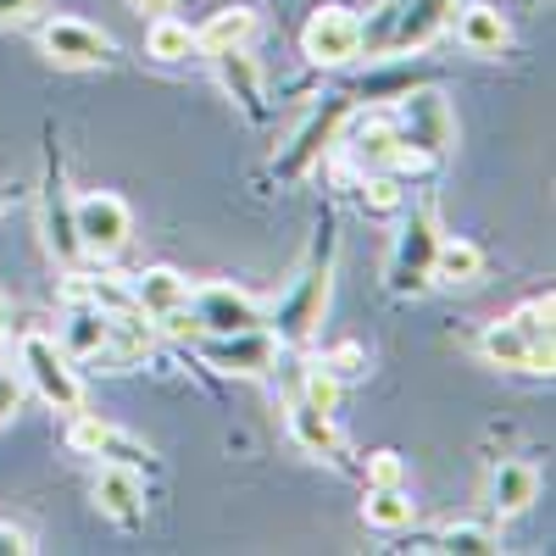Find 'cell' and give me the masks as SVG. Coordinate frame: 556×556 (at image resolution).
<instances>
[{"mask_svg":"<svg viewBox=\"0 0 556 556\" xmlns=\"http://www.w3.org/2000/svg\"><path fill=\"white\" fill-rule=\"evenodd\" d=\"M362 212H367V217H401V212H406L401 173H367V184H362Z\"/></svg>","mask_w":556,"mask_h":556,"instance_id":"obj_27","label":"cell"},{"mask_svg":"<svg viewBox=\"0 0 556 556\" xmlns=\"http://www.w3.org/2000/svg\"><path fill=\"white\" fill-rule=\"evenodd\" d=\"M323 367H329L334 379H351V374H367V351L362 345H334L329 356H323Z\"/></svg>","mask_w":556,"mask_h":556,"instance_id":"obj_32","label":"cell"},{"mask_svg":"<svg viewBox=\"0 0 556 556\" xmlns=\"http://www.w3.org/2000/svg\"><path fill=\"white\" fill-rule=\"evenodd\" d=\"M73 228H78V245L84 256H117L128 245V206L117 195H84L73 206Z\"/></svg>","mask_w":556,"mask_h":556,"instance_id":"obj_7","label":"cell"},{"mask_svg":"<svg viewBox=\"0 0 556 556\" xmlns=\"http://www.w3.org/2000/svg\"><path fill=\"white\" fill-rule=\"evenodd\" d=\"M440 551H468V556H484V551H501V534L479 529V523H456L440 534Z\"/></svg>","mask_w":556,"mask_h":556,"instance_id":"obj_30","label":"cell"},{"mask_svg":"<svg viewBox=\"0 0 556 556\" xmlns=\"http://www.w3.org/2000/svg\"><path fill=\"white\" fill-rule=\"evenodd\" d=\"M151 345H156V329L146 323V312H112V329H106V345L96 351V362L106 374H128V367L151 356Z\"/></svg>","mask_w":556,"mask_h":556,"instance_id":"obj_12","label":"cell"},{"mask_svg":"<svg viewBox=\"0 0 556 556\" xmlns=\"http://www.w3.org/2000/svg\"><path fill=\"white\" fill-rule=\"evenodd\" d=\"M440 217H434V201H417L412 217L401 223V240H395V256H390V295H417L434 285V251H440Z\"/></svg>","mask_w":556,"mask_h":556,"instance_id":"obj_2","label":"cell"},{"mask_svg":"<svg viewBox=\"0 0 556 556\" xmlns=\"http://www.w3.org/2000/svg\"><path fill=\"white\" fill-rule=\"evenodd\" d=\"M401 139L412 151H424L429 162L451 146V112H445V101L434 96V89H406L401 96Z\"/></svg>","mask_w":556,"mask_h":556,"instance_id":"obj_10","label":"cell"},{"mask_svg":"<svg viewBox=\"0 0 556 556\" xmlns=\"http://www.w3.org/2000/svg\"><path fill=\"white\" fill-rule=\"evenodd\" d=\"M146 51H151L156 62H190V51H195V28H184L173 12H167V17H151Z\"/></svg>","mask_w":556,"mask_h":556,"instance_id":"obj_26","label":"cell"},{"mask_svg":"<svg viewBox=\"0 0 556 556\" xmlns=\"http://www.w3.org/2000/svg\"><path fill=\"white\" fill-rule=\"evenodd\" d=\"M96 506H101L112 523L134 529L139 518H146V484H139V473L123 468V462H106L101 479H96Z\"/></svg>","mask_w":556,"mask_h":556,"instance_id":"obj_14","label":"cell"},{"mask_svg":"<svg viewBox=\"0 0 556 556\" xmlns=\"http://www.w3.org/2000/svg\"><path fill=\"white\" fill-rule=\"evenodd\" d=\"M534 501H540V473L529 468V462H495L490 468V513L518 518Z\"/></svg>","mask_w":556,"mask_h":556,"instance_id":"obj_16","label":"cell"},{"mask_svg":"<svg viewBox=\"0 0 556 556\" xmlns=\"http://www.w3.org/2000/svg\"><path fill=\"white\" fill-rule=\"evenodd\" d=\"M479 356H484L490 367H506V374H529L534 345L513 329V323H490V329L479 334Z\"/></svg>","mask_w":556,"mask_h":556,"instance_id":"obj_22","label":"cell"},{"mask_svg":"<svg viewBox=\"0 0 556 556\" xmlns=\"http://www.w3.org/2000/svg\"><path fill=\"white\" fill-rule=\"evenodd\" d=\"M28 551H34L28 529H17V523H0V556H28Z\"/></svg>","mask_w":556,"mask_h":556,"instance_id":"obj_33","label":"cell"},{"mask_svg":"<svg viewBox=\"0 0 556 556\" xmlns=\"http://www.w3.org/2000/svg\"><path fill=\"white\" fill-rule=\"evenodd\" d=\"M0 345H7V306H0Z\"/></svg>","mask_w":556,"mask_h":556,"instance_id":"obj_37","label":"cell"},{"mask_svg":"<svg viewBox=\"0 0 556 556\" xmlns=\"http://www.w3.org/2000/svg\"><path fill=\"white\" fill-rule=\"evenodd\" d=\"M256 34V17L245 12V7H223V12H212L206 17V28H195V51H235V45H245Z\"/></svg>","mask_w":556,"mask_h":556,"instance_id":"obj_23","label":"cell"},{"mask_svg":"<svg viewBox=\"0 0 556 556\" xmlns=\"http://www.w3.org/2000/svg\"><path fill=\"white\" fill-rule=\"evenodd\" d=\"M106 329H112V312H101L96 301H67L62 351H67L73 362H96V351L106 345Z\"/></svg>","mask_w":556,"mask_h":556,"instance_id":"obj_18","label":"cell"},{"mask_svg":"<svg viewBox=\"0 0 556 556\" xmlns=\"http://www.w3.org/2000/svg\"><path fill=\"white\" fill-rule=\"evenodd\" d=\"M128 290H134V306L146 312L151 323H162L178 306H190V278L173 273V267H146L139 278H128Z\"/></svg>","mask_w":556,"mask_h":556,"instance_id":"obj_15","label":"cell"},{"mask_svg":"<svg viewBox=\"0 0 556 556\" xmlns=\"http://www.w3.org/2000/svg\"><path fill=\"white\" fill-rule=\"evenodd\" d=\"M301 401L317 406V412H334L340 406V379L329 374V367H306L301 374Z\"/></svg>","mask_w":556,"mask_h":556,"instance_id":"obj_29","label":"cell"},{"mask_svg":"<svg viewBox=\"0 0 556 556\" xmlns=\"http://www.w3.org/2000/svg\"><path fill=\"white\" fill-rule=\"evenodd\" d=\"M134 7H139V12H151V17H167V12H173V0H134Z\"/></svg>","mask_w":556,"mask_h":556,"instance_id":"obj_36","label":"cell"},{"mask_svg":"<svg viewBox=\"0 0 556 556\" xmlns=\"http://www.w3.org/2000/svg\"><path fill=\"white\" fill-rule=\"evenodd\" d=\"M456 39L468 45L473 56H501L506 45H513V28H506V17L495 7H468L456 17Z\"/></svg>","mask_w":556,"mask_h":556,"instance_id":"obj_19","label":"cell"},{"mask_svg":"<svg viewBox=\"0 0 556 556\" xmlns=\"http://www.w3.org/2000/svg\"><path fill=\"white\" fill-rule=\"evenodd\" d=\"M301 51L317 67H351L362 56V17L345 7H317L301 28Z\"/></svg>","mask_w":556,"mask_h":556,"instance_id":"obj_4","label":"cell"},{"mask_svg":"<svg viewBox=\"0 0 556 556\" xmlns=\"http://www.w3.org/2000/svg\"><path fill=\"white\" fill-rule=\"evenodd\" d=\"M12 412H17V384H12V379H0V424H7Z\"/></svg>","mask_w":556,"mask_h":556,"instance_id":"obj_34","label":"cell"},{"mask_svg":"<svg viewBox=\"0 0 556 556\" xmlns=\"http://www.w3.org/2000/svg\"><path fill=\"white\" fill-rule=\"evenodd\" d=\"M190 317L201 334H240V329H262V306L228 285H201L190 290Z\"/></svg>","mask_w":556,"mask_h":556,"instance_id":"obj_8","label":"cell"},{"mask_svg":"<svg viewBox=\"0 0 556 556\" xmlns=\"http://www.w3.org/2000/svg\"><path fill=\"white\" fill-rule=\"evenodd\" d=\"M390 484H406V462L395 451H374L367 456V490H390Z\"/></svg>","mask_w":556,"mask_h":556,"instance_id":"obj_31","label":"cell"},{"mask_svg":"<svg viewBox=\"0 0 556 556\" xmlns=\"http://www.w3.org/2000/svg\"><path fill=\"white\" fill-rule=\"evenodd\" d=\"M484 251L473 240H440L434 251V285H479Z\"/></svg>","mask_w":556,"mask_h":556,"instance_id":"obj_24","label":"cell"},{"mask_svg":"<svg viewBox=\"0 0 556 556\" xmlns=\"http://www.w3.org/2000/svg\"><path fill=\"white\" fill-rule=\"evenodd\" d=\"M345 112H351V101H329L323 112H312V117H306V128L290 139V151L273 162V167H278V178H301V173H306V167H312L323 151H329L334 139H340V123H345Z\"/></svg>","mask_w":556,"mask_h":556,"instance_id":"obj_11","label":"cell"},{"mask_svg":"<svg viewBox=\"0 0 556 556\" xmlns=\"http://www.w3.org/2000/svg\"><path fill=\"white\" fill-rule=\"evenodd\" d=\"M17 362H23V374H28V384L39 390L45 406H56V412H78V406H84V384H78V374H73V356H67L51 334L28 329V334L17 340Z\"/></svg>","mask_w":556,"mask_h":556,"instance_id":"obj_3","label":"cell"},{"mask_svg":"<svg viewBox=\"0 0 556 556\" xmlns=\"http://www.w3.org/2000/svg\"><path fill=\"white\" fill-rule=\"evenodd\" d=\"M329 285H334V228L323 223V245H317L312 267L301 273L295 295L278 306V334H273L278 345H306L317 334L323 312H329Z\"/></svg>","mask_w":556,"mask_h":556,"instance_id":"obj_1","label":"cell"},{"mask_svg":"<svg viewBox=\"0 0 556 556\" xmlns=\"http://www.w3.org/2000/svg\"><path fill=\"white\" fill-rule=\"evenodd\" d=\"M73 451H89V456H106V462H123V468H139V462H151L146 445H134L128 434H117L112 424H101V417H89L84 406L73 412V429H67Z\"/></svg>","mask_w":556,"mask_h":556,"instance_id":"obj_13","label":"cell"},{"mask_svg":"<svg viewBox=\"0 0 556 556\" xmlns=\"http://www.w3.org/2000/svg\"><path fill=\"white\" fill-rule=\"evenodd\" d=\"M290 440H295L306 456H334V451H340L334 412H317V406L295 401V406H290Z\"/></svg>","mask_w":556,"mask_h":556,"instance_id":"obj_21","label":"cell"},{"mask_svg":"<svg viewBox=\"0 0 556 556\" xmlns=\"http://www.w3.org/2000/svg\"><path fill=\"white\" fill-rule=\"evenodd\" d=\"M551 312H556V301H551V290L545 295H534V301H523L513 317H506V323H513V329L529 340V345H551Z\"/></svg>","mask_w":556,"mask_h":556,"instance_id":"obj_28","label":"cell"},{"mask_svg":"<svg viewBox=\"0 0 556 556\" xmlns=\"http://www.w3.org/2000/svg\"><path fill=\"white\" fill-rule=\"evenodd\" d=\"M340 146H345L351 162L367 167V173H395L401 128L384 123V117H356V112H345V123H340Z\"/></svg>","mask_w":556,"mask_h":556,"instance_id":"obj_9","label":"cell"},{"mask_svg":"<svg viewBox=\"0 0 556 556\" xmlns=\"http://www.w3.org/2000/svg\"><path fill=\"white\" fill-rule=\"evenodd\" d=\"M45 235H51L56 256L62 262H78L84 245H78V228H73V206H67V190H62V173L51 167V178H45Z\"/></svg>","mask_w":556,"mask_h":556,"instance_id":"obj_20","label":"cell"},{"mask_svg":"<svg viewBox=\"0 0 556 556\" xmlns=\"http://www.w3.org/2000/svg\"><path fill=\"white\" fill-rule=\"evenodd\" d=\"M39 45H45V56H51L56 67H106L117 56L112 34H101L96 23H84V17H51L39 28Z\"/></svg>","mask_w":556,"mask_h":556,"instance_id":"obj_6","label":"cell"},{"mask_svg":"<svg viewBox=\"0 0 556 556\" xmlns=\"http://www.w3.org/2000/svg\"><path fill=\"white\" fill-rule=\"evenodd\" d=\"M34 7V0H0V23H12V17H23Z\"/></svg>","mask_w":556,"mask_h":556,"instance_id":"obj_35","label":"cell"},{"mask_svg":"<svg viewBox=\"0 0 556 556\" xmlns=\"http://www.w3.org/2000/svg\"><path fill=\"white\" fill-rule=\"evenodd\" d=\"M201 340V356L223 374H240V379H267L278 367V345L267 329H240V334H195Z\"/></svg>","mask_w":556,"mask_h":556,"instance_id":"obj_5","label":"cell"},{"mask_svg":"<svg viewBox=\"0 0 556 556\" xmlns=\"http://www.w3.org/2000/svg\"><path fill=\"white\" fill-rule=\"evenodd\" d=\"M212 62H217L223 89L245 106V117L262 123V117H267V96H262V73H256V62L245 56V45H235V51H212Z\"/></svg>","mask_w":556,"mask_h":556,"instance_id":"obj_17","label":"cell"},{"mask_svg":"<svg viewBox=\"0 0 556 556\" xmlns=\"http://www.w3.org/2000/svg\"><path fill=\"white\" fill-rule=\"evenodd\" d=\"M362 518H367V529H384V534H395V529H412L417 506L406 501V490H401V484H390V490H367V501H362Z\"/></svg>","mask_w":556,"mask_h":556,"instance_id":"obj_25","label":"cell"}]
</instances>
